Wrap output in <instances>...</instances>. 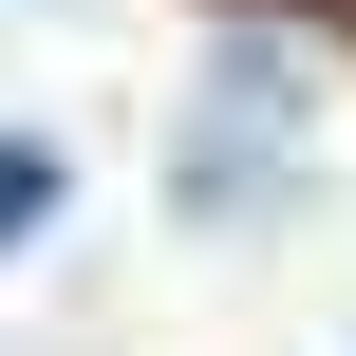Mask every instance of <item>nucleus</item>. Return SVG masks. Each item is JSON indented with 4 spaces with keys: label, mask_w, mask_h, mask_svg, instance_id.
Wrapping results in <instances>:
<instances>
[{
    "label": "nucleus",
    "mask_w": 356,
    "mask_h": 356,
    "mask_svg": "<svg viewBox=\"0 0 356 356\" xmlns=\"http://www.w3.org/2000/svg\"><path fill=\"white\" fill-rule=\"evenodd\" d=\"M38 207H56V150H38V131H0V244H19Z\"/></svg>",
    "instance_id": "1"
}]
</instances>
